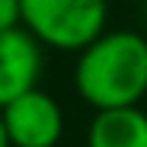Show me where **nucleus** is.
Instances as JSON below:
<instances>
[{
	"mask_svg": "<svg viewBox=\"0 0 147 147\" xmlns=\"http://www.w3.org/2000/svg\"><path fill=\"white\" fill-rule=\"evenodd\" d=\"M75 90L90 108H129L147 96V36L105 30L78 51Z\"/></svg>",
	"mask_w": 147,
	"mask_h": 147,
	"instance_id": "obj_1",
	"label": "nucleus"
},
{
	"mask_svg": "<svg viewBox=\"0 0 147 147\" xmlns=\"http://www.w3.org/2000/svg\"><path fill=\"white\" fill-rule=\"evenodd\" d=\"M0 147H9V138H6V129H3V114H0Z\"/></svg>",
	"mask_w": 147,
	"mask_h": 147,
	"instance_id": "obj_7",
	"label": "nucleus"
},
{
	"mask_svg": "<svg viewBox=\"0 0 147 147\" xmlns=\"http://www.w3.org/2000/svg\"><path fill=\"white\" fill-rule=\"evenodd\" d=\"M108 24V0H21V27L57 51H81Z\"/></svg>",
	"mask_w": 147,
	"mask_h": 147,
	"instance_id": "obj_2",
	"label": "nucleus"
},
{
	"mask_svg": "<svg viewBox=\"0 0 147 147\" xmlns=\"http://www.w3.org/2000/svg\"><path fill=\"white\" fill-rule=\"evenodd\" d=\"M87 147H147V111L141 105L96 111L87 126Z\"/></svg>",
	"mask_w": 147,
	"mask_h": 147,
	"instance_id": "obj_5",
	"label": "nucleus"
},
{
	"mask_svg": "<svg viewBox=\"0 0 147 147\" xmlns=\"http://www.w3.org/2000/svg\"><path fill=\"white\" fill-rule=\"evenodd\" d=\"M21 27V0H0V30Z\"/></svg>",
	"mask_w": 147,
	"mask_h": 147,
	"instance_id": "obj_6",
	"label": "nucleus"
},
{
	"mask_svg": "<svg viewBox=\"0 0 147 147\" xmlns=\"http://www.w3.org/2000/svg\"><path fill=\"white\" fill-rule=\"evenodd\" d=\"M42 78V45L24 27L0 30V108L21 93L39 87Z\"/></svg>",
	"mask_w": 147,
	"mask_h": 147,
	"instance_id": "obj_4",
	"label": "nucleus"
},
{
	"mask_svg": "<svg viewBox=\"0 0 147 147\" xmlns=\"http://www.w3.org/2000/svg\"><path fill=\"white\" fill-rule=\"evenodd\" d=\"M0 114L9 147H57L63 138V108L42 87L21 93Z\"/></svg>",
	"mask_w": 147,
	"mask_h": 147,
	"instance_id": "obj_3",
	"label": "nucleus"
}]
</instances>
